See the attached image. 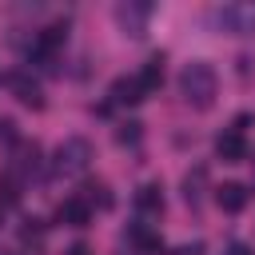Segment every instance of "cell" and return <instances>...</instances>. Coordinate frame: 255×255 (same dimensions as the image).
Listing matches in <instances>:
<instances>
[{"label":"cell","mask_w":255,"mask_h":255,"mask_svg":"<svg viewBox=\"0 0 255 255\" xmlns=\"http://www.w3.org/2000/svg\"><path fill=\"white\" fill-rule=\"evenodd\" d=\"M116 139H120V143H135V139H139V124H124V128L116 131Z\"/></svg>","instance_id":"5bb4252c"},{"label":"cell","mask_w":255,"mask_h":255,"mask_svg":"<svg viewBox=\"0 0 255 255\" xmlns=\"http://www.w3.org/2000/svg\"><path fill=\"white\" fill-rule=\"evenodd\" d=\"M88 207L92 203H100V207H112V195H108V187L104 183H84V195H80Z\"/></svg>","instance_id":"4fadbf2b"},{"label":"cell","mask_w":255,"mask_h":255,"mask_svg":"<svg viewBox=\"0 0 255 255\" xmlns=\"http://www.w3.org/2000/svg\"><path fill=\"white\" fill-rule=\"evenodd\" d=\"M215 203L235 215V211L247 207V187H243V183H223V187H215Z\"/></svg>","instance_id":"9c48e42d"},{"label":"cell","mask_w":255,"mask_h":255,"mask_svg":"<svg viewBox=\"0 0 255 255\" xmlns=\"http://www.w3.org/2000/svg\"><path fill=\"white\" fill-rule=\"evenodd\" d=\"M88 163H92V143H88L84 135H72V139H64V143L56 147V171L80 175Z\"/></svg>","instance_id":"7a4b0ae2"},{"label":"cell","mask_w":255,"mask_h":255,"mask_svg":"<svg viewBox=\"0 0 255 255\" xmlns=\"http://www.w3.org/2000/svg\"><path fill=\"white\" fill-rule=\"evenodd\" d=\"M199 251H203V247H199V243H183V247H175V251H171V255H199Z\"/></svg>","instance_id":"9a60e30c"},{"label":"cell","mask_w":255,"mask_h":255,"mask_svg":"<svg viewBox=\"0 0 255 255\" xmlns=\"http://www.w3.org/2000/svg\"><path fill=\"white\" fill-rule=\"evenodd\" d=\"M227 255H251V251H247V247H243V243H235V247H231V251H227Z\"/></svg>","instance_id":"e0dca14e"},{"label":"cell","mask_w":255,"mask_h":255,"mask_svg":"<svg viewBox=\"0 0 255 255\" xmlns=\"http://www.w3.org/2000/svg\"><path fill=\"white\" fill-rule=\"evenodd\" d=\"M68 255H92V247H88V243H72V247H68Z\"/></svg>","instance_id":"2e32d148"},{"label":"cell","mask_w":255,"mask_h":255,"mask_svg":"<svg viewBox=\"0 0 255 255\" xmlns=\"http://www.w3.org/2000/svg\"><path fill=\"white\" fill-rule=\"evenodd\" d=\"M0 255H8V251H0Z\"/></svg>","instance_id":"ac0fdd59"},{"label":"cell","mask_w":255,"mask_h":255,"mask_svg":"<svg viewBox=\"0 0 255 255\" xmlns=\"http://www.w3.org/2000/svg\"><path fill=\"white\" fill-rule=\"evenodd\" d=\"M147 4H120L116 8V20H120V28L124 32H131V36H143V24H147Z\"/></svg>","instance_id":"52a82bcc"},{"label":"cell","mask_w":255,"mask_h":255,"mask_svg":"<svg viewBox=\"0 0 255 255\" xmlns=\"http://www.w3.org/2000/svg\"><path fill=\"white\" fill-rule=\"evenodd\" d=\"M108 96H112V104H139L147 92H143L139 76H120V80L108 88Z\"/></svg>","instance_id":"ba28073f"},{"label":"cell","mask_w":255,"mask_h":255,"mask_svg":"<svg viewBox=\"0 0 255 255\" xmlns=\"http://www.w3.org/2000/svg\"><path fill=\"white\" fill-rule=\"evenodd\" d=\"M215 155L227 159V163H239L247 159V139H243V128H227L215 135Z\"/></svg>","instance_id":"277c9868"},{"label":"cell","mask_w":255,"mask_h":255,"mask_svg":"<svg viewBox=\"0 0 255 255\" xmlns=\"http://www.w3.org/2000/svg\"><path fill=\"white\" fill-rule=\"evenodd\" d=\"M219 24L235 36H251L255 32V4H227L219 8Z\"/></svg>","instance_id":"3957f363"},{"label":"cell","mask_w":255,"mask_h":255,"mask_svg":"<svg viewBox=\"0 0 255 255\" xmlns=\"http://www.w3.org/2000/svg\"><path fill=\"white\" fill-rule=\"evenodd\" d=\"M135 207H139L143 215H159V211H163V191H159V183H143V187L135 191Z\"/></svg>","instance_id":"8fae6325"},{"label":"cell","mask_w":255,"mask_h":255,"mask_svg":"<svg viewBox=\"0 0 255 255\" xmlns=\"http://www.w3.org/2000/svg\"><path fill=\"white\" fill-rule=\"evenodd\" d=\"M139 84H143V92H155V88L163 84V56H151V60L139 68Z\"/></svg>","instance_id":"7c38bea8"},{"label":"cell","mask_w":255,"mask_h":255,"mask_svg":"<svg viewBox=\"0 0 255 255\" xmlns=\"http://www.w3.org/2000/svg\"><path fill=\"white\" fill-rule=\"evenodd\" d=\"M128 239H131V247H135L139 255H155V251H159V231H151L147 223H131V227H128Z\"/></svg>","instance_id":"30bf717a"},{"label":"cell","mask_w":255,"mask_h":255,"mask_svg":"<svg viewBox=\"0 0 255 255\" xmlns=\"http://www.w3.org/2000/svg\"><path fill=\"white\" fill-rule=\"evenodd\" d=\"M179 92L187 104L195 108H211L215 104V92H219V76L207 60H191L183 72H179Z\"/></svg>","instance_id":"6da1fadb"},{"label":"cell","mask_w":255,"mask_h":255,"mask_svg":"<svg viewBox=\"0 0 255 255\" xmlns=\"http://www.w3.org/2000/svg\"><path fill=\"white\" fill-rule=\"evenodd\" d=\"M8 88H12V96H16L20 104H28V108H44L40 84H36L28 72H12V76H8Z\"/></svg>","instance_id":"5b68a950"},{"label":"cell","mask_w":255,"mask_h":255,"mask_svg":"<svg viewBox=\"0 0 255 255\" xmlns=\"http://www.w3.org/2000/svg\"><path fill=\"white\" fill-rule=\"evenodd\" d=\"M56 219L68 223V227H88V223H92V207H88L80 195H72V199H64V203L56 207Z\"/></svg>","instance_id":"8992f818"}]
</instances>
